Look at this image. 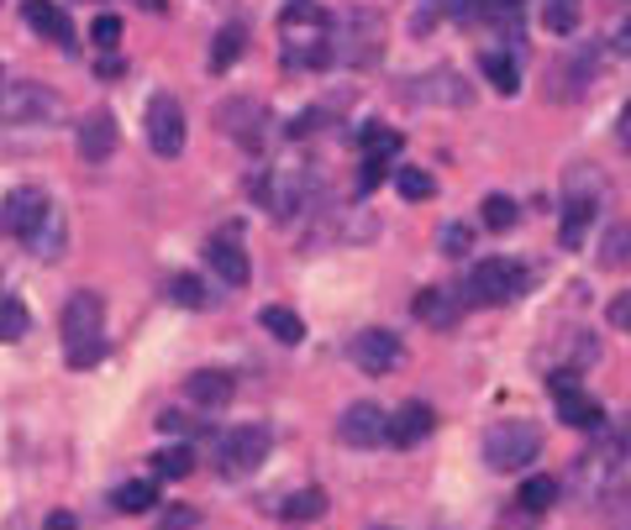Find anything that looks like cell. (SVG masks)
Instances as JSON below:
<instances>
[{
	"label": "cell",
	"instance_id": "obj_13",
	"mask_svg": "<svg viewBox=\"0 0 631 530\" xmlns=\"http://www.w3.org/2000/svg\"><path fill=\"white\" fill-rule=\"evenodd\" d=\"M22 22H27L43 42L63 48V53H74V48H80V42H74V22L63 16V5H53V0H22Z\"/></svg>",
	"mask_w": 631,
	"mask_h": 530
},
{
	"label": "cell",
	"instance_id": "obj_10",
	"mask_svg": "<svg viewBox=\"0 0 631 530\" xmlns=\"http://www.w3.org/2000/svg\"><path fill=\"white\" fill-rule=\"evenodd\" d=\"M143 132H148V148L158 158H180L184 152V111L174 95H153L143 106Z\"/></svg>",
	"mask_w": 631,
	"mask_h": 530
},
{
	"label": "cell",
	"instance_id": "obj_30",
	"mask_svg": "<svg viewBox=\"0 0 631 530\" xmlns=\"http://www.w3.org/2000/svg\"><path fill=\"white\" fill-rule=\"evenodd\" d=\"M169 295H174V305H184V310H210V305H216L210 284L206 279H195V273H180V279L169 284Z\"/></svg>",
	"mask_w": 631,
	"mask_h": 530
},
{
	"label": "cell",
	"instance_id": "obj_6",
	"mask_svg": "<svg viewBox=\"0 0 631 530\" xmlns=\"http://www.w3.org/2000/svg\"><path fill=\"white\" fill-rule=\"evenodd\" d=\"M311 195H316L311 169H269V178L258 184V200H264L274 221H301L311 210Z\"/></svg>",
	"mask_w": 631,
	"mask_h": 530
},
{
	"label": "cell",
	"instance_id": "obj_20",
	"mask_svg": "<svg viewBox=\"0 0 631 530\" xmlns=\"http://www.w3.org/2000/svg\"><path fill=\"white\" fill-rule=\"evenodd\" d=\"M595 63H600V48H595V42H579V48H573V59L553 74V79H558V95L579 100V95L590 89V79H595Z\"/></svg>",
	"mask_w": 631,
	"mask_h": 530
},
{
	"label": "cell",
	"instance_id": "obj_2",
	"mask_svg": "<svg viewBox=\"0 0 631 530\" xmlns=\"http://www.w3.org/2000/svg\"><path fill=\"white\" fill-rule=\"evenodd\" d=\"M59 331H63V353H69V368H95L106 357V299L95 289H80L69 295L59 316Z\"/></svg>",
	"mask_w": 631,
	"mask_h": 530
},
{
	"label": "cell",
	"instance_id": "obj_11",
	"mask_svg": "<svg viewBox=\"0 0 631 530\" xmlns=\"http://www.w3.org/2000/svg\"><path fill=\"white\" fill-rule=\"evenodd\" d=\"M348 357L359 362L368 379H385V373H395V368L405 362V347H400V336H395V331L368 325V331H359V336L348 342Z\"/></svg>",
	"mask_w": 631,
	"mask_h": 530
},
{
	"label": "cell",
	"instance_id": "obj_44",
	"mask_svg": "<svg viewBox=\"0 0 631 530\" xmlns=\"http://www.w3.org/2000/svg\"><path fill=\"white\" fill-rule=\"evenodd\" d=\"M605 316H610V325H616V331H627V336H631V289L610 299V310H605Z\"/></svg>",
	"mask_w": 631,
	"mask_h": 530
},
{
	"label": "cell",
	"instance_id": "obj_21",
	"mask_svg": "<svg viewBox=\"0 0 631 530\" xmlns=\"http://www.w3.org/2000/svg\"><path fill=\"white\" fill-rule=\"evenodd\" d=\"M553 399H558V420L573 426V431H600L605 426L600 399H590L584 389H563V394H553Z\"/></svg>",
	"mask_w": 631,
	"mask_h": 530
},
{
	"label": "cell",
	"instance_id": "obj_27",
	"mask_svg": "<svg viewBox=\"0 0 631 530\" xmlns=\"http://www.w3.org/2000/svg\"><path fill=\"white\" fill-rule=\"evenodd\" d=\"M27 242H32V252H37L43 263H53L63 247H69V226H63L59 210H48V221H43V226H37V232H32Z\"/></svg>",
	"mask_w": 631,
	"mask_h": 530
},
{
	"label": "cell",
	"instance_id": "obj_14",
	"mask_svg": "<svg viewBox=\"0 0 631 530\" xmlns=\"http://www.w3.org/2000/svg\"><path fill=\"white\" fill-rule=\"evenodd\" d=\"M206 263L216 268V279L221 284H232V289H242L247 279H253V263H247V252H242L238 232H216L206 242Z\"/></svg>",
	"mask_w": 631,
	"mask_h": 530
},
{
	"label": "cell",
	"instance_id": "obj_4",
	"mask_svg": "<svg viewBox=\"0 0 631 530\" xmlns=\"http://www.w3.org/2000/svg\"><path fill=\"white\" fill-rule=\"evenodd\" d=\"M484 468L489 472H521L542 452V431L532 420H495L484 431Z\"/></svg>",
	"mask_w": 631,
	"mask_h": 530
},
{
	"label": "cell",
	"instance_id": "obj_8",
	"mask_svg": "<svg viewBox=\"0 0 631 530\" xmlns=\"http://www.w3.org/2000/svg\"><path fill=\"white\" fill-rule=\"evenodd\" d=\"M216 126H221L227 137H238L247 152H258L264 143H269L274 116H269V106H264V100L232 95V100H221V106H216Z\"/></svg>",
	"mask_w": 631,
	"mask_h": 530
},
{
	"label": "cell",
	"instance_id": "obj_3",
	"mask_svg": "<svg viewBox=\"0 0 631 530\" xmlns=\"http://www.w3.org/2000/svg\"><path fill=\"white\" fill-rule=\"evenodd\" d=\"M385 16L374 5H353L331 22V63H348V69H374L385 59Z\"/></svg>",
	"mask_w": 631,
	"mask_h": 530
},
{
	"label": "cell",
	"instance_id": "obj_43",
	"mask_svg": "<svg viewBox=\"0 0 631 530\" xmlns=\"http://www.w3.org/2000/svg\"><path fill=\"white\" fill-rule=\"evenodd\" d=\"M385 158H363V174H359V195H368V189H379V178H385Z\"/></svg>",
	"mask_w": 631,
	"mask_h": 530
},
{
	"label": "cell",
	"instance_id": "obj_36",
	"mask_svg": "<svg viewBox=\"0 0 631 530\" xmlns=\"http://www.w3.org/2000/svg\"><path fill=\"white\" fill-rule=\"evenodd\" d=\"M321 509H327V494H321V489H301V494H290V500L279 504V515L295 520V526H301V520H316Z\"/></svg>",
	"mask_w": 631,
	"mask_h": 530
},
{
	"label": "cell",
	"instance_id": "obj_19",
	"mask_svg": "<svg viewBox=\"0 0 631 530\" xmlns=\"http://www.w3.org/2000/svg\"><path fill=\"white\" fill-rule=\"evenodd\" d=\"M416 85L421 89H411V95H416V100H426V106H469V100H474V89L463 85L452 69H432V74H426V79H416Z\"/></svg>",
	"mask_w": 631,
	"mask_h": 530
},
{
	"label": "cell",
	"instance_id": "obj_45",
	"mask_svg": "<svg viewBox=\"0 0 631 530\" xmlns=\"http://www.w3.org/2000/svg\"><path fill=\"white\" fill-rule=\"evenodd\" d=\"M43 530H80V520H74L69 509H53V515L43 520Z\"/></svg>",
	"mask_w": 631,
	"mask_h": 530
},
{
	"label": "cell",
	"instance_id": "obj_31",
	"mask_svg": "<svg viewBox=\"0 0 631 530\" xmlns=\"http://www.w3.org/2000/svg\"><path fill=\"white\" fill-rule=\"evenodd\" d=\"M359 143H363V158H385L390 163L395 152H400V132L395 126H379V121H368L359 132Z\"/></svg>",
	"mask_w": 631,
	"mask_h": 530
},
{
	"label": "cell",
	"instance_id": "obj_1",
	"mask_svg": "<svg viewBox=\"0 0 631 530\" xmlns=\"http://www.w3.org/2000/svg\"><path fill=\"white\" fill-rule=\"evenodd\" d=\"M279 37H284L290 69H327L331 63V16L316 0H290L279 16Z\"/></svg>",
	"mask_w": 631,
	"mask_h": 530
},
{
	"label": "cell",
	"instance_id": "obj_40",
	"mask_svg": "<svg viewBox=\"0 0 631 530\" xmlns=\"http://www.w3.org/2000/svg\"><path fill=\"white\" fill-rule=\"evenodd\" d=\"M90 42H100V48L111 53V48H117V42H121V16H111V11H106V16H95Z\"/></svg>",
	"mask_w": 631,
	"mask_h": 530
},
{
	"label": "cell",
	"instance_id": "obj_29",
	"mask_svg": "<svg viewBox=\"0 0 631 530\" xmlns=\"http://www.w3.org/2000/svg\"><path fill=\"white\" fill-rule=\"evenodd\" d=\"M480 69H484V79L500 89V95H515V89H521V69H515L511 53H484Z\"/></svg>",
	"mask_w": 631,
	"mask_h": 530
},
{
	"label": "cell",
	"instance_id": "obj_17",
	"mask_svg": "<svg viewBox=\"0 0 631 530\" xmlns=\"http://www.w3.org/2000/svg\"><path fill=\"white\" fill-rule=\"evenodd\" d=\"M74 143H80V158H85V163H106V158L117 152V143H121L117 116H111V111H90V116L80 121Z\"/></svg>",
	"mask_w": 631,
	"mask_h": 530
},
{
	"label": "cell",
	"instance_id": "obj_12",
	"mask_svg": "<svg viewBox=\"0 0 631 530\" xmlns=\"http://www.w3.org/2000/svg\"><path fill=\"white\" fill-rule=\"evenodd\" d=\"M48 210H53V206H48V195H43L37 184H22V189H11V195L0 200V232L27 242V236L48 221Z\"/></svg>",
	"mask_w": 631,
	"mask_h": 530
},
{
	"label": "cell",
	"instance_id": "obj_39",
	"mask_svg": "<svg viewBox=\"0 0 631 530\" xmlns=\"http://www.w3.org/2000/svg\"><path fill=\"white\" fill-rule=\"evenodd\" d=\"M442 16L458 22V27H474L484 16V0H442Z\"/></svg>",
	"mask_w": 631,
	"mask_h": 530
},
{
	"label": "cell",
	"instance_id": "obj_16",
	"mask_svg": "<svg viewBox=\"0 0 631 530\" xmlns=\"http://www.w3.org/2000/svg\"><path fill=\"white\" fill-rule=\"evenodd\" d=\"M337 442H342V446H379V442H385V410H379V405H368V399L348 405L342 420H337Z\"/></svg>",
	"mask_w": 631,
	"mask_h": 530
},
{
	"label": "cell",
	"instance_id": "obj_26",
	"mask_svg": "<svg viewBox=\"0 0 631 530\" xmlns=\"http://www.w3.org/2000/svg\"><path fill=\"white\" fill-rule=\"evenodd\" d=\"M600 268H631V221H610L600 232Z\"/></svg>",
	"mask_w": 631,
	"mask_h": 530
},
{
	"label": "cell",
	"instance_id": "obj_32",
	"mask_svg": "<svg viewBox=\"0 0 631 530\" xmlns=\"http://www.w3.org/2000/svg\"><path fill=\"white\" fill-rule=\"evenodd\" d=\"M27 325H32V316H27V305L16 295H0V342L11 347V342H22L27 336Z\"/></svg>",
	"mask_w": 631,
	"mask_h": 530
},
{
	"label": "cell",
	"instance_id": "obj_35",
	"mask_svg": "<svg viewBox=\"0 0 631 530\" xmlns=\"http://www.w3.org/2000/svg\"><path fill=\"white\" fill-rule=\"evenodd\" d=\"M153 478H184V472L195 468V452L190 446H163V452H153Z\"/></svg>",
	"mask_w": 631,
	"mask_h": 530
},
{
	"label": "cell",
	"instance_id": "obj_41",
	"mask_svg": "<svg viewBox=\"0 0 631 530\" xmlns=\"http://www.w3.org/2000/svg\"><path fill=\"white\" fill-rule=\"evenodd\" d=\"M201 526V515L190 509V504H174V509H163V520H158V530H195Z\"/></svg>",
	"mask_w": 631,
	"mask_h": 530
},
{
	"label": "cell",
	"instance_id": "obj_9",
	"mask_svg": "<svg viewBox=\"0 0 631 530\" xmlns=\"http://www.w3.org/2000/svg\"><path fill=\"white\" fill-rule=\"evenodd\" d=\"M269 426H238V431H227L221 436V478H247V472H258L269 463Z\"/></svg>",
	"mask_w": 631,
	"mask_h": 530
},
{
	"label": "cell",
	"instance_id": "obj_48",
	"mask_svg": "<svg viewBox=\"0 0 631 530\" xmlns=\"http://www.w3.org/2000/svg\"><path fill=\"white\" fill-rule=\"evenodd\" d=\"M143 5H153V11H163V5H169V0H143Z\"/></svg>",
	"mask_w": 631,
	"mask_h": 530
},
{
	"label": "cell",
	"instance_id": "obj_47",
	"mask_svg": "<svg viewBox=\"0 0 631 530\" xmlns=\"http://www.w3.org/2000/svg\"><path fill=\"white\" fill-rule=\"evenodd\" d=\"M158 426H163L169 436H180V431H190V420H184L180 410H163V415H158Z\"/></svg>",
	"mask_w": 631,
	"mask_h": 530
},
{
	"label": "cell",
	"instance_id": "obj_18",
	"mask_svg": "<svg viewBox=\"0 0 631 530\" xmlns=\"http://www.w3.org/2000/svg\"><path fill=\"white\" fill-rule=\"evenodd\" d=\"M184 394H190V405H201V410H221V405H232L238 379L221 373V368H201V373L184 379Z\"/></svg>",
	"mask_w": 631,
	"mask_h": 530
},
{
	"label": "cell",
	"instance_id": "obj_46",
	"mask_svg": "<svg viewBox=\"0 0 631 530\" xmlns=\"http://www.w3.org/2000/svg\"><path fill=\"white\" fill-rule=\"evenodd\" d=\"M610 48H616L621 59H631V16L621 22V27H616V37H610Z\"/></svg>",
	"mask_w": 631,
	"mask_h": 530
},
{
	"label": "cell",
	"instance_id": "obj_42",
	"mask_svg": "<svg viewBox=\"0 0 631 530\" xmlns=\"http://www.w3.org/2000/svg\"><path fill=\"white\" fill-rule=\"evenodd\" d=\"M605 504H610L605 515H610L616 526H627V530H631V489H621V494H605Z\"/></svg>",
	"mask_w": 631,
	"mask_h": 530
},
{
	"label": "cell",
	"instance_id": "obj_25",
	"mask_svg": "<svg viewBox=\"0 0 631 530\" xmlns=\"http://www.w3.org/2000/svg\"><path fill=\"white\" fill-rule=\"evenodd\" d=\"M242 48H247V27H242V22H227V27L216 32V42H210V74H227V69L242 59Z\"/></svg>",
	"mask_w": 631,
	"mask_h": 530
},
{
	"label": "cell",
	"instance_id": "obj_22",
	"mask_svg": "<svg viewBox=\"0 0 631 530\" xmlns=\"http://www.w3.org/2000/svg\"><path fill=\"white\" fill-rule=\"evenodd\" d=\"M416 316L432 331H452V325L463 321V299L452 295V289H421L416 295Z\"/></svg>",
	"mask_w": 631,
	"mask_h": 530
},
{
	"label": "cell",
	"instance_id": "obj_15",
	"mask_svg": "<svg viewBox=\"0 0 631 530\" xmlns=\"http://www.w3.org/2000/svg\"><path fill=\"white\" fill-rule=\"evenodd\" d=\"M432 431H437V410L421 405V399H411V405H400L395 415H385V442L390 446H416V442H426Z\"/></svg>",
	"mask_w": 631,
	"mask_h": 530
},
{
	"label": "cell",
	"instance_id": "obj_5",
	"mask_svg": "<svg viewBox=\"0 0 631 530\" xmlns=\"http://www.w3.org/2000/svg\"><path fill=\"white\" fill-rule=\"evenodd\" d=\"M526 289V268L511 258H484L463 279V305H511Z\"/></svg>",
	"mask_w": 631,
	"mask_h": 530
},
{
	"label": "cell",
	"instance_id": "obj_24",
	"mask_svg": "<svg viewBox=\"0 0 631 530\" xmlns=\"http://www.w3.org/2000/svg\"><path fill=\"white\" fill-rule=\"evenodd\" d=\"M111 509H117V515H148V509H158V483H153V478L121 483L117 494H111Z\"/></svg>",
	"mask_w": 631,
	"mask_h": 530
},
{
	"label": "cell",
	"instance_id": "obj_28",
	"mask_svg": "<svg viewBox=\"0 0 631 530\" xmlns=\"http://www.w3.org/2000/svg\"><path fill=\"white\" fill-rule=\"evenodd\" d=\"M515 504H521V509H532V515H542V509H553V504H558V478H547V472H532V478L521 483V494H515Z\"/></svg>",
	"mask_w": 631,
	"mask_h": 530
},
{
	"label": "cell",
	"instance_id": "obj_23",
	"mask_svg": "<svg viewBox=\"0 0 631 530\" xmlns=\"http://www.w3.org/2000/svg\"><path fill=\"white\" fill-rule=\"evenodd\" d=\"M258 325L269 331L274 342H284V347H301L305 342V321L295 310H284V305H264V310H258Z\"/></svg>",
	"mask_w": 631,
	"mask_h": 530
},
{
	"label": "cell",
	"instance_id": "obj_37",
	"mask_svg": "<svg viewBox=\"0 0 631 530\" xmlns=\"http://www.w3.org/2000/svg\"><path fill=\"white\" fill-rule=\"evenodd\" d=\"M395 189H400V195H405V200H432V189H437V184H432V174H426V169H395Z\"/></svg>",
	"mask_w": 631,
	"mask_h": 530
},
{
	"label": "cell",
	"instance_id": "obj_33",
	"mask_svg": "<svg viewBox=\"0 0 631 530\" xmlns=\"http://www.w3.org/2000/svg\"><path fill=\"white\" fill-rule=\"evenodd\" d=\"M542 27L553 37H573L579 27V0H542Z\"/></svg>",
	"mask_w": 631,
	"mask_h": 530
},
{
	"label": "cell",
	"instance_id": "obj_7",
	"mask_svg": "<svg viewBox=\"0 0 631 530\" xmlns=\"http://www.w3.org/2000/svg\"><path fill=\"white\" fill-rule=\"evenodd\" d=\"M63 111V100L37 79H16L0 85V126H32V121H53Z\"/></svg>",
	"mask_w": 631,
	"mask_h": 530
},
{
	"label": "cell",
	"instance_id": "obj_38",
	"mask_svg": "<svg viewBox=\"0 0 631 530\" xmlns=\"http://www.w3.org/2000/svg\"><path fill=\"white\" fill-rule=\"evenodd\" d=\"M437 247H442V252H448V258H463V252H469V247H474V232H469V226H463V221H448V226H442V232H437Z\"/></svg>",
	"mask_w": 631,
	"mask_h": 530
},
{
	"label": "cell",
	"instance_id": "obj_34",
	"mask_svg": "<svg viewBox=\"0 0 631 530\" xmlns=\"http://www.w3.org/2000/svg\"><path fill=\"white\" fill-rule=\"evenodd\" d=\"M480 221H484V226H489V232H511L515 221H521V210H515V200H511V195H484Z\"/></svg>",
	"mask_w": 631,
	"mask_h": 530
}]
</instances>
